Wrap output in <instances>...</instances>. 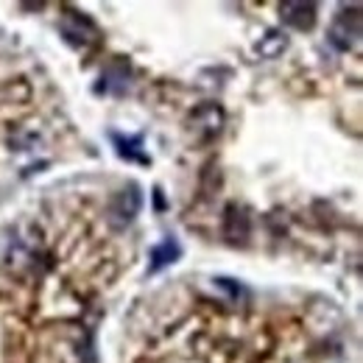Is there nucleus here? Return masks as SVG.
Masks as SVG:
<instances>
[{
    "label": "nucleus",
    "mask_w": 363,
    "mask_h": 363,
    "mask_svg": "<svg viewBox=\"0 0 363 363\" xmlns=\"http://www.w3.org/2000/svg\"><path fill=\"white\" fill-rule=\"evenodd\" d=\"M143 187L137 182L123 184L118 193H112L109 204H106V224L115 229V232H123L135 224V218L143 210Z\"/></svg>",
    "instance_id": "f257e3e1"
},
{
    "label": "nucleus",
    "mask_w": 363,
    "mask_h": 363,
    "mask_svg": "<svg viewBox=\"0 0 363 363\" xmlns=\"http://www.w3.org/2000/svg\"><path fill=\"white\" fill-rule=\"evenodd\" d=\"M358 37H361V6L358 3L341 6L327 31V43L335 50H352L358 45Z\"/></svg>",
    "instance_id": "f03ea898"
},
{
    "label": "nucleus",
    "mask_w": 363,
    "mask_h": 363,
    "mask_svg": "<svg viewBox=\"0 0 363 363\" xmlns=\"http://www.w3.org/2000/svg\"><path fill=\"white\" fill-rule=\"evenodd\" d=\"M59 31L65 43L76 50H87L98 43V26L84 11H76V9H65V14L59 17Z\"/></svg>",
    "instance_id": "7ed1b4c3"
},
{
    "label": "nucleus",
    "mask_w": 363,
    "mask_h": 363,
    "mask_svg": "<svg viewBox=\"0 0 363 363\" xmlns=\"http://www.w3.org/2000/svg\"><path fill=\"white\" fill-rule=\"evenodd\" d=\"M279 20L294 31H311L318 20V6L311 0H285L279 6Z\"/></svg>",
    "instance_id": "20e7f679"
},
{
    "label": "nucleus",
    "mask_w": 363,
    "mask_h": 363,
    "mask_svg": "<svg viewBox=\"0 0 363 363\" xmlns=\"http://www.w3.org/2000/svg\"><path fill=\"white\" fill-rule=\"evenodd\" d=\"M109 140L115 145V154L126 162L135 165H151V157L145 154V137L143 135H121L115 129H109Z\"/></svg>",
    "instance_id": "39448f33"
},
{
    "label": "nucleus",
    "mask_w": 363,
    "mask_h": 363,
    "mask_svg": "<svg viewBox=\"0 0 363 363\" xmlns=\"http://www.w3.org/2000/svg\"><path fill=\"white\" fill-rule=\"evenodd\" d=\"M249 235H252V218L246 216L243 207L229 204L227 210H224V238L232 246H246Z\"/></svg>",
    "instance_id": "423d86ee"
},
{
    "label": "nucleus",
    "mask_w": 363,
    "mask_h": 363,
    "mask_svg": "<svg viewBox=\"0 0 363 363\" xmlns=\"http://www.w3.org/2000/svg\"><path fill=\"white\" fill-rule=\"evenodd\" d=\"M179 257H182V243L174 235H165L160 243L151 246V252H148V272L145 274L154 277V274H160L162 269L174 266Z\"/></svg>",
    "instance_id": "0eeeda50"
},
{
    "label": "nucleus",
    "mask_w": 363,
    "mask_h": 363,
    "mask_svg": "<svg viewBox=\"0 0 363 363\" xmlns=\"http://www.w3.org/2000/svg\"><path fill=\"white\" fill-rule=\"evenodd\" d=\"M190 121H193V129L201 132V137H216L224 126V109L218 104H201Z\"/></svg>",
    "instance_id": "6e6552de"
},
{
    "label": "nucleus",
    "mask_w": 363,
    "mask_h": 363,
    "mask_svg": "<svg viewBox=\"0 0 363 363\" xmlns=\"http://www.w3.org/2000/svg\"><path fill=\"white\" fill-rule=\"evenodd\" d=\"M129 90V62L118 59L112 62L104 73H101V84L95 87V92H112V95H123Z\"/></svg>",
    "instance_id": "1a4fd4ad"
},
{
    "label": "nucleus",
    "mask_w": 363,
    "mask_h": 363,
    "mask_svg": "<svg viewBox=\"0 0 363 363\" xmlns=\"http://www.w3.org/2000/svg\"><path fill=\"white\" fill-rule=\"evenodd\" d=\"M285 48H288V34L272 28V31H266V37H260V43L255 45V53L260 59H277L285 53Z\"/></svg>",
    "instance_id": "9d476101"
},
{
    "label": "nucleus",
    "mask_w": 363,
    "mask_h": 363,
    "mask_svg": "<svg viewBox=\"0 0 363 363\" xmlns=\"http://www.w3.org/2000/svg\"><path fill=\"white\" fill-rule=\"evenodd\" d=\"M213 282H216V285H218L221 291H227L229 299H235V302H238V299L243 296V285H240L238 279H229V277H216Z\"/></svg>",
    "instance_id": "9b49d317"
}]
</instances>
